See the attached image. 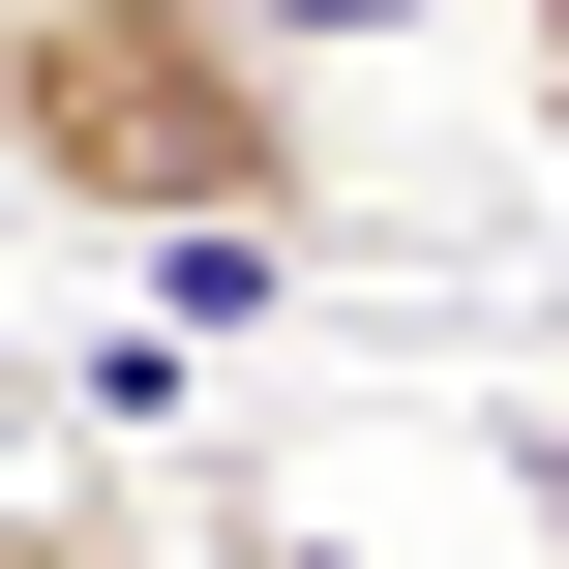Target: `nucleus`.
<instances>
[{
	"label": "nucleus",
	"mask_w": 569,
	"mask_h": 569,
	"mask_svg": "<svg viewBox=\"0 0 569 569\" xmlns=\"http://www.w3.org/2000/svg\"><path fill=\"white\" fill-rule=\"evenodd\" d=\"M510 540L569 569V390H540V420H510Z\"/></svg>",
	"instance_id": "20e7f679"
},
{
	"label": "nucleus",
	"mask_w": 569,
	"mask_h": 569,
	"mask_svg": "<svg viewBox=\"0 0 569 569\" xmlns=\"http://www.w3.org/2000/svg\"><path fill=\"white\" fill-rule=\"evenodd\" d=\"M270 60H360V30H450V0H240Z\"/></svg>",
	"instance_id": "7ed1b4c3"
},
{
	"label": "nucleus",
	"mask_w": 569,
	"mask_h": 569,
	"mask_svg": "<svg viewBox=\"0 0 569 569\" xmlns=\"http://www.w3.org/2000/svg\"><path fill=\"white\" fill-rule=\"evenodd\" d=\"M510 90H540V180H569V0H510Z\"/></svg>",
	"instance_id": "39448f33"
},
{
	"label": "nucleus",
	"mask_w": 569,
	"mask_h": 569,
	"mask_svg": "<svg viewBox=\"0 0 569 569\" xmlns=\"http://www.w3.org/2000/svg\"><path fill=\"white\" fill-rule=\"evenodd\" d=\"M0 569H180V540H150V510H90V480H30V510H0Z\"/></svg>",
	"instance_id": "f03ea898"
},
{
	"label": "nucleus",
	"mask_w": 569,
	"mask_h": 569,
	"mask_svg": "<svg viewBox=\"0 0 569 569\" xmlns=\"http://www.w3.org/2000/svg\"><path fill=\"white\" fill-rule=\"evenodd\" d=\"M0 180L90 210V240H300L330 210V90L240 30V0H0Z\"/></svg>",
	"instance_id": "f257e3e1"
},
{
	"label": "nucleus",
	"mask_w": 569,
	"mask_h": 569,
	"mask_svg": "<svg viewBox=\"0 0 569 569\" xmlns=\"http://www.w3.org/2000/svg\"><path fill=\"white\" fill-rule=\"evenodd\" d=\"M0 510H30V390H0Z\"/></svg>",
	"instance_id": "423d86ee"
}]
</instances>
